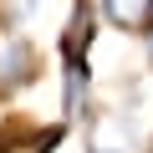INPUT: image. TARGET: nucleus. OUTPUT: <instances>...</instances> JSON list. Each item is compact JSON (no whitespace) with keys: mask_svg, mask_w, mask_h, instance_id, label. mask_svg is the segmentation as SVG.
I'll return each mask as SVG.
<instances>
[{"mask_svg":"<svg viewBox=\"0 0 153 153\" xmlns=\"http://www.w3.org/2000/svg\"><path fill=\"white\" fill-rule=\"evenodd\" d=\"M133 138H138V128H133V117H123V107H117V112H107V117L92 128L87 153H133Z\"/></svg>","mask_w":153,"mask_h":153,"instance_id":"20e7f679","label":"nucleus"},{"mask_svg":"<svg viewBox=\"0 0 153 153\" xmlns=\"http://www.w3.org/2000/svg\"><path fill=\"white\" fill-rule=\"evenodd\" d=\"M92 102V71L87 61H61V112L76 117V112H87Z\"/></svg>","mask_w":153,"mask_h":153,"instance_id":"39448f33","label":"nucleus"},{"mask_svg":"<svg viewBox=\"0 0 153 153\" xmlns=\"http://www.w3.org/2000/svg\"><path fill=\"white\" fill-rule=\"evenodd\" d=\"M36 71H41V61H36L31 41H5V46H0V92L26 87Z\"/></svg>","mask_w":153,"mask_h":153,"instance_id":"f03ea898","label":"nucleus"},{"mask_svg":"<svg viewBox=\"0 0 153 153\" xmlns=\"http://www.w3.org/2000/svg\"><path fill=\"white\" fill-rule=\"evenodd\" d=\"M97 10L107 26L133 31V36H153V0H97Z\"/></svg>","mask_w":153,"mask_h":153,"instance_id":"7ed1b4c3","label":"nucleus"},{"mask_svg":"<svg viewBox=\"0 0 153 153\" xmlns=\"http://www.w3.org/2000/svg\"><path fill=\"white\" fill-rule=\"evenodd\" d=\"M143 41H148V66H153V36H143Z\"/></svg>","mask_w":153,"mask_h":153,"instance_id":"423d86ee","label":"nucleus"},{"mask_svg":"<svg viewBox=\"0 0 153 153\" xmlns=\"http://www.w3.org/2000/svg\"><path fill=\"white\" fill-rule=\"evenodd\" d=\"M92 36H97V5H92V0H76V5H71V21L61 31V61H87Z\"/></svg>","mask_w":153,"mask_h":153,"instance_id":"f257e3e1","label":"nucleus"}]
</instances>
